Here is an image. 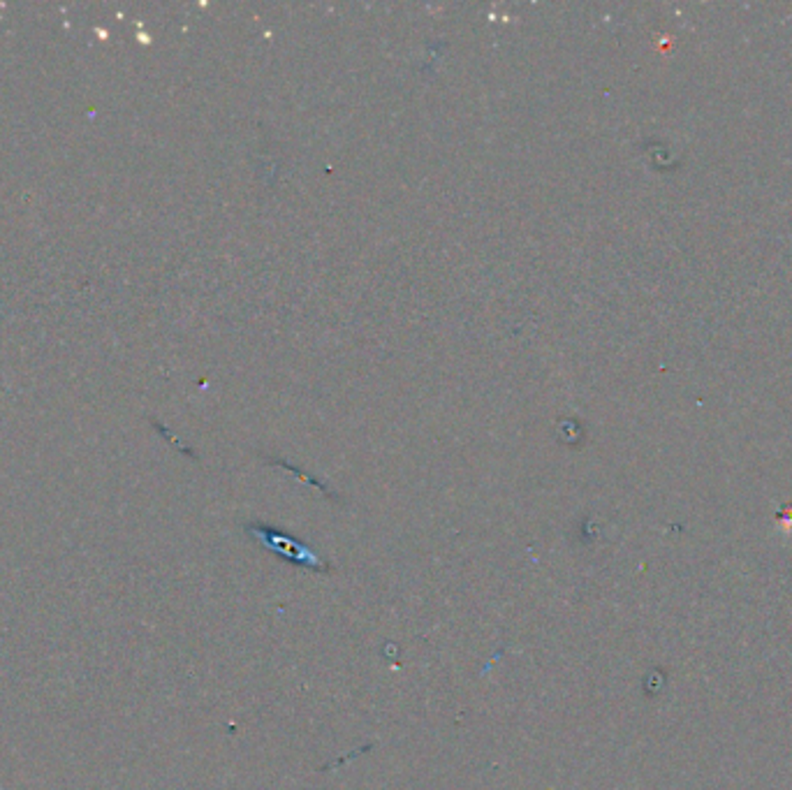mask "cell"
Returning <instances> with one entry per match:
<instances>
[{"label":"cell","mask_w":792,"mask_h":790,"mask_svg":"<svg viewBox=\"0 0 792 790\" xmlns=\"http://www.w3.org/2000/svg\"><path fill=\"white\" fill-rule=\"evenodd\" d=\"M256 533L260 536V540L265 542V545H269V549H274V552L292 558V561L306 563V566H318L315 554L310 552V549H306L304 545H299V542L290 540V538H283L278 536V533H269V531H262V529H256Z\"/></svg>","instance_id":"cell-1"}]
</instances>
